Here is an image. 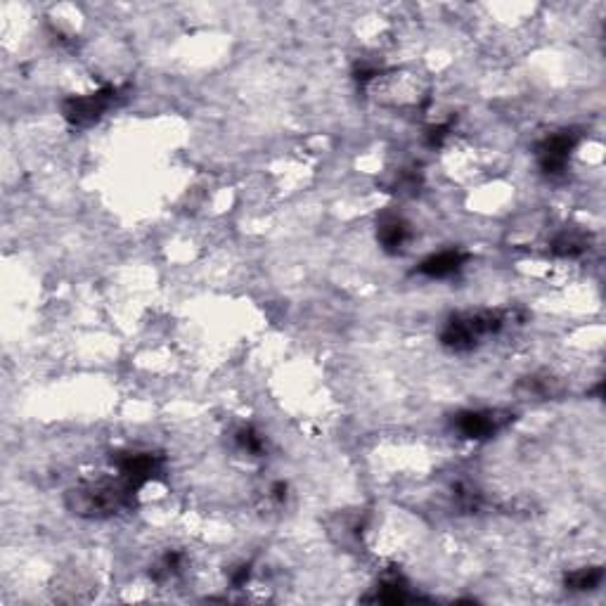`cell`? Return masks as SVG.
Listing matches in <instances>:
<instances>
[{"label":"cell","instance_id":"6da1fadb","mask_svg":"<svg viewBox=\"0 0 606 606\" xmlns=\"http://www.w3.org/2000/svg\"><path fill=\"white\" fill-rule=\"evenodd\" d=\"M135 488L116 476V479H90L76 483L67 493V507L76 517L105 519L131 505Z\"/></svg>","mask_w":606,"mask_h":606},{"label":"cell","instance_id":"7a4b0ae2","mask_svg":"<svg viewBox=\"0 0 606 606\" xmlns=\"http://www.w3.org/2000/svg\"><path fill=\"white\" fill-rule=\"evenodd\" d=\"M505 315L500 311H476L453 315L441 332V344L450 351H472L483 337L498 334L505 327Z\"/></svg>","mask_w":606,"mask_h":606},{"label":"cell","instance_id":"3957f363","mask_svg":"<svg viewBox=\"0 0 606 606\" xmlns=\"http://www.w3.org/2000/svg\"><path fill=\"white\" fill-rule=\"evenodd\" d=\"M512 422V415L505 410H464L453 419V427L462 438L483 441L491 438Z\"/></svg>","mask_w":606,"mask_h":606},{"label":"cell","instance_id":"277c9868","mask_svg":"<svg viewBox=\"0 0 606 606\" xmlns=\"http://www.w3.org/2000/svg\"><path fill=\"white\" fill-rule=\"evenodd\" d=\"M116 472L124 479L128 486L143 488L150 483L154 476L161 472V457L154 453H140V450H128V453H116L112 457Z\"/></svg>","mask_w":606,"mask_h":606},{"label":"cell","instance_id":"5b68a950","mask_svg":"<svg viewBox=\"0 0 606 606\" xmlns=\"http://www.w3.org/2000/svg\"><path fill=\"white\" fill-rule=\"evenodd\" d=\"M116 100V88H100L98 93L90 95H76L64 102V116L76 126H88L93 121H98L102 114L112 107Z\"/></svg>","mask_w":606,"mask_h":606},{"label":"cell","instance_id":"8992f818","mask_svg":"<svg viewBox=\"0 0 606 606\" xmlns=\"http://www.w3.org/2000/svg\"><path fill=\"white\" fill-rule=\"evenodd\" d=\"M573 147H576V133L564 131L554 133L550 138H545L538 147V161L543 166L545 173H562L569 164Z\"/></svg>","mask_w":606,"mask_h":606},{"label":"cell","instance_id":"52a82bcc","mask_svg":"<svg viewBox=\"0 0 606 606\" xmlns=\"http://www.w3.org/2000/svg\"><path fill=\"white\" fill-rule=\"evenodd\" d=\"M467 263V254L457 249H448V251H438V254H431L429 259H424L419 263L417 273L431 277V280H443V277H453L460 273Z\"/></svg>","mask_w":606,"mask_h":606},{"label":"cell","instance_id":"ba28073f","mask_svg":"<svg viewBox=\"0 0 606 606\" xmlns=\"http://www.w3.org/2000/svg\"><path fill=\"white\" fill-rule=\"evenodd\" d=\"M410 237H412V232H410V225H408V221H405V218L396 216V214H389V216H384L382 221H379L377 240L386 251H391V254L401 251L405 244L410 242Z\"/></svg>","mask_w":606,"mask_h":606},{"label":"cell","instance_id":"9c48e42d","mask_svg":"<svg viewBox=\"0 0 606 606\" xmlns=\"http://www.w3.org/2000/svg\"><path fill=\"white\" fill-rule=\"evenodd\" d=\"M599 583H602V569H597V566H585V569L569 573V578H566V585L573 590H592Z\"/></svg>","mask_w":606,"mask_h":606},{"label":"cell","instance_id":"30bf717a","mask_svg":"<svg viewBox=\"0 0 606 606\" xmlns=\"http://www.w3.org/2000/svg\"><path fill=\"white\" fill-rule=\"evenodd\" d=\"M235 438H237V446H240L242 450H247L249 455L259 457V455H263V450H266V441H263V436L251 427H242L235 434Z\"/></svg>","mask_w":606,"mask_h":606}]
</instances>
